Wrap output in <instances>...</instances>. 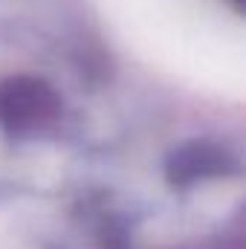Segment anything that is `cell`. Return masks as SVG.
Segmentation results:
<instances>
[{
	"mask_svg": "<svg viewBox=\"0 0 246 249\" xmlns=\"http://www.w3.org/2000/svg\"><path fill=\"white\" fill-rule=\"evenodd\" d=\"M61 110L58 93L35 75H12L0 81V124L12 133H26L50 124Z\"/></svg>",
	"mask_w": 246,
	"mask_h": 249,
	"instance_id": "6da1fadb",
	"label": "cell"
},
{
	"mask_svg": "<svg viewBox=\"0 0 246 249\" xmlns=\"http://www.w3.org/2000/svg\"><path fill=\"white\" fill-rule=\"evenodd\" d=\"M235 165L226 148L214 142H185L168 160V180L174 186H191L206 177H220Z\"/></svg>",
	"mask_w": 246,
	"mask_h": 249,
	"instance_id": "7a4b0ae2",
	"label": "cell"
},
{
	"mask_svg": "<svg viewBox=\"0 0 246 249\" xmlns=\"http://www.w3.org/2000/svg\"><path fill=\"white\" fill-rule=\"evenodd\" d=\"M232 6H235V9H241V6H244V0H232Z\"/></svg>",
	"mask_w": 246,
	"mask_h": 249,
	"instance_id": "3957f363",
	"label": "cell"
}]
</instances>
